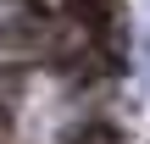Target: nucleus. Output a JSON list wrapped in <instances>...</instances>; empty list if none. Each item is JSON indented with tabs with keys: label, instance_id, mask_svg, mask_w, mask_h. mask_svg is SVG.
I'll list each match as a JSON object with an SVG mask.
<instances>
[{
	"label": "nucleus",
	"instance_id": "f257e3e1",
	"mask_svg": "<svg viewBox=\"0 0 150 144\" xmlns=\"http://www.w3.org/2000/svg\"><path fill=\"white\" fill-rule=\"evenodd\" d=\"M61 144H122V128H117L111 117H78V122L61 133Z\"/></svg>",
	"mask_w": 150,
	"mask_h": 144
}]
</instances>
